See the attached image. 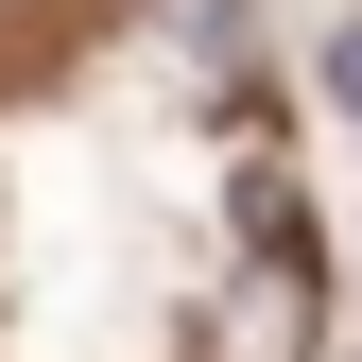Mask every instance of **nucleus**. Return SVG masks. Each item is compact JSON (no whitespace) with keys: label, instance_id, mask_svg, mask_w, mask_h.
<instances>
[{"label":"nucleus","instance_id":"obj_1","mask_svg":"<svg viewBox=\"0 0 362 362\" xmlns=\"http://www.w3.org/2000/svg\"><path fill=\"white\" fill-rule=\"evenodd\" d=\"M293 345H310V276H293V242H276V276L224 293V362H293Z\"/></svg>","mask_w":362,"mask_h":362},{"label":"nucleus","instance_id":"obj_2","mask_svg":"<svg viewBox=\"0 0 362 362\" xmlns=\"http://www.w3.org/2000/svg\"><path fill=\"white\" fill-rule=\"evenodd\" d=\"M328 86H345V121H362V18H345V35H328Z\"/></svg>","mask_w":362,"mask_h":362}]
</instances>
